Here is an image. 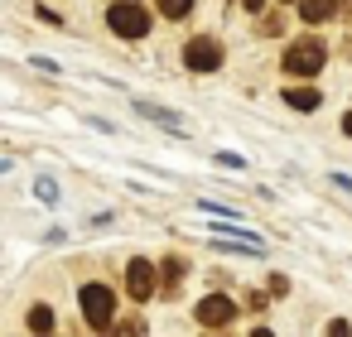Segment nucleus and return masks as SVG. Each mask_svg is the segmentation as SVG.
<instances>
[{
	"label": "nucleus",
	"instance_id": "nucleus-1",
	"mask_svg": "<svg viewBox=\"0 0 352 337\" xmlns=\"http://www.w3.org/2000/svg\"><path fill=\"white\" fill-rule=\"evenodd\" d=\"M107 30L121 34V39H145L150 34V15L135 5V0H116V5L107 10Z\"/></svg>",
	"mask_w": 352,
	"mask_h": 337
},
{
	"label": "nucleus",
	"instance_id": "nucleus-2",
	"mask_svg": "<svg viewBox=\"0 0 352 337\" xmlns=\"http://www.w3.org/2000/svg\"><path fill=\"white\" fill-rule=\"evenodd\" d=\"M78 299H82V318H87L97 332H107V327L116 323V294H111L107 284H87Z\"/></svg>",
	"mask_w": 352,
	"mask_h": 337
},
{
	"label": "nucleus",
	"instance_id": "nucleus-3",
	"mask_svg": "<svg viewBox=\"0 0 352 337\" xmlns=\"http://www.w3.org/2000/svg\"><path fill=\"white\" fill-rule=\"evenodd\" d=\"M222 44L217 39H208V34H198V39H188L184 44V63H188V73H217L222 68Z\"/></svg>",
	"mask_w": 352,
	"mask_h": 337
},
{
	"label": "nucleus",
	"instance_id": "nucleus-4",
	"mask_svg": "<svg viewBox=\"0 0 352 337\" xmlns=\"http://www.w3.org/2000/svg\"><path fill=\"white\" fill-rule=\"evenodd\" d=\"M323 58H328V54H323V44H318V39H299V44L285 54V73L309 78V73H318V68H323Z\"/></svg>",
	"mask_w": 352,
	"mask_h": 337
},
{
	"label": "nucleus",
	"instance_id": "nucleus-5",
	"mask_svg": "<svg viewBox=\"0 0 352 337\" xmlns=\"http://www.w3.org/2000/svg\"><path fill=\"white\" fill-rule=\"evenodd\" d=\"M155 284H160L155 260H131V265H126V294H131V299H140V303H145V299L155 294Z\"/></svg>",
	"mask_w": 352,
	"mask_h": 337
},
{
	"label": "nucleus",
	"instance_id": "nucleus-6",
	"mask_svg": "<svg viewBox=\"0 0 352 337\" xmlns=\"http://www.w3.org/2000/svg\"><path fill=\"white\" fill-rule=\"evenodd\" d=\"M193 318H198L203 327H227V323L236 318V303H232L227 294H208V299L193 308Z\"/></svg>",
	"mask_w": 352,
	"mask_h": 337
},
{
	"label": "nucleus",
	"instance_id": "nucleus-7",
	"mask_svg": "<svg viewBox=\"0 0 352 337\" xmlns=\"http://www.w3.org/2000/svg\"><path fill=\"white\" fill-rule=\"evenodd\" d=\"M299 15H304V25H323L338 15V0H299Z\"/></svg>",
	"mask_w": 352,
	"mask_h": 337
},
{
	"label": "nucleus",
	"instance_id": "nucleus-8",
	"mask_svg": "<svg viewBox=\"0 0 352 337\" xmlns=\"http://www.w3.org/2000/svg\"><path fill=\"white\" fill-rule=\"evenodd\" d=\"M318 102H323L318 87H285V106H294V111H314Z\"/></svg>",
	"mask_w": 352,
	"mask_h": 337
},
{
	"label": "nucleus",
	"instance_id": "nucleus-9",
	"mask_svg": "<svg viewBox=\"0 0 352 337\" xmlns=\"http://www.w3.org/2000/svg\"><path fill=\"white\" fill-rule=\"evenodd\" d=\"M135 111H140V116H145V121H160V126H169V130H179V135H184V130H188V126H184V116H174V111H169V106H150V102H140V106H135Z\"/></svg>",
	"mask_w": 352,
	"mask_h": 337
},
{
	"label": "nucleus",
	"instance_id": "nucleus-10",
	"mask_svg": "<svg viewBox=\"0 0 352 337\" xmlns=\"http://www.w3.org/2000/svg\"><path fill=\"white\" fill-rule=\"evenodd\" d=\"M188 10H193V0H160V15L164 20H184Z\"/></svg>",
	"mask_w": 352,
	"mask_h": 337
},
{
	"label": "nucleus",
	"instance_id": "nucleus-11",
	"mask_svg": "<svg viewBox=\"0 0 352 337\" xmlns=\"http://www.w3.org/2000/svg\"><path fill=\"white\" fill-rule=\"evenodd\" d=\"M30 327H34V332H49V327H54V313H49L44 303H39V308H30Z\"/></svg>",
	"mask_w": 352,
	"mask_h": 337
},
{
	"label": "nucleus",
	"instance_id": "nucleus-12",
	"mask_svg": "<svg viewBox=\"0 0 352 337\" xmlns=\"http://www.w3.org/2000/svg\"><path fill=\"white\" fill-rule=\"evenodd\" d=\"M34 193H39L44 202H58V183H54V178H39V183H34Z\"/></svg>",
	"mask_w": 352,
	"mask_h": 337
},
{
	"label": "nucleus",
	"instance_id": "nucleus-13",
	"mask_svg": "<svg viewBox=\"0 0 352 337\" xmlns=\"http://www.w3.org/2000/svg\"><path fill=\"white\" fill-rule=\"evenodd\" d=\"M179 275H184V265H179V260H164V279H169V284H174V279H179Z\"/></svg>",
	"mask_w": 352,
	"mask_h": 337
},
{
	"label": "nucleus",
	"instance_id": "nucleus-14",
	"mask_svg": "<svg viewBox=\"0 0 352 337\" xmlns=\"http://www.w3.org/2000/svg\"><path fill=\"white\" fill-rule=\"evenodd\" d=\"M241 5H246V10H265V0H241Z\"/></svg>",
	"mask_w": 352,
	"mask_h": 337
},
{
	"label": "nucleus",
	"instance_id": "nucleus-15",
	"mask_svg": "<svg viewBox=\"0 0 352 337\" xmlns=\"http://www.w3.org/2000/svg\"><path fill=\"white\" fill-rule=\"evenodd\" d=\"M342 130H347V135H352V111H347V116H342Z\"/></svg>",
	"mask_w": 352,
	"mask_h": 337
}]
</instances>
